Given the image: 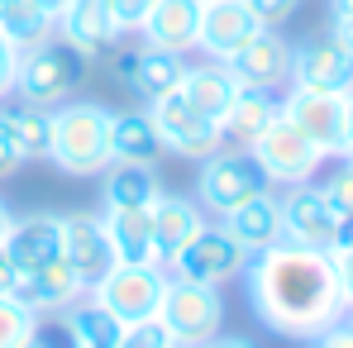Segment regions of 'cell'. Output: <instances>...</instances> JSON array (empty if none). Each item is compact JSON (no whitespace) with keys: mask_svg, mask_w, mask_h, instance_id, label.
I'll list each match as a JSON object with an SVG mask.
<instances>
[{"mask_svg":"<svg viewBox=\"0 0 353 348\" xmlns=\"http://www.w3.org/2000/svg\"><path fill=\"white\" fill-rule=\"evenodd\" d=\"M243 287H248L253 315L282 339L310 344L320 329H330L334 320L349 315L330 253L292 243V238H277L272 248L253 253L248 272H243Z\"/></svg>","mask_w":353,"mask_h":348,"instance_id":"cell-1","label":"cell"},{"mask_svg":"<svg viewBox=\"0 0 353 348\" xmlns=\"http://www.w3.org/2000/svg\"><path fill=\"white\" fill-rule=\"evenodd\" d=\"M110 119L115 110H105L101 101H62L48 110V163L67 176H101L115 153H110Z\"/></svg>","mask_w":353,"mask_h":348,"instance_id":"cell-2","label":"cell"},{"mask_svg":"<svg viewBox=\"0 0 353 348\" xmlns=\"http://www.w3.org/2000/svg\"><path fill=\"white\" fill-rule=\"evenodd\" d=\"M263 191H272V181L258 167V158L248 148H230V143L220 153H210L196 176V205L215 220H225L230 210H239L243 201H253Z\"/></svg>","mask_w":353,"mask_h":348,"instance_id":"cell-3","label":"cell"},{"mask_svg":"<svg viewBox=\"0 0 353 348\" xmlns=\"http://www.w3.org/2000/svg\"><path fill=\"white\" fill-rule=\"evenodd\" d=\"M168 291V267L163 263H115L101 282H91L86 300H96L105 315H115L119 325H139L153 320Z\"/></svg>","mask_w":353,"mask_h":348,"instance_id":"cell-4","label":"cell"},{"mask_svg":"<svg viewBox=\"0 0 353 348\" xmlns=\"http://www.w3.org/2000/svg\"><path fill=\"white\" fill-rule=\"evenodd\" d=\"M158 320L168 325L176 344H210L220 329H225V296L210 282H186L168 272V291H163V305H158Z\"/></svg>","mask_w":353,"mask_h":348,"instance_id":"cell-5","label":"cell"},{"mask_svg":"<svg viewBox=\"0 0 353 348\" xmlns=\"http://www.w3.org/2000/svg\"><path fill=\"white\" fill-rule=\"evenodd\" d=\"M81 67L86 62L77 58L62 39H48L39 48H29L19 58V76H14V96L24 105H39V110H53L62 101H72L77 81H81Z\"/></svg>","mask_w":353,"mask_h":348,"instance_id":"cell-6","label":"cell"},{"mask_svg":"<svg viewBox=\"0 0 353 348\" xmlns=\"http://www.w3.org/2000/svg\"><path fill=\"white\" fill-rule=\"evenodd\" d=\"M143 115H148V124H153V134H158L163 153H176V158H186V163H205L210 153H220V148H225L220 124H215V119H205L201 110H191V105L181 101V91L148 101V105H143Z\"/></svg>","mask_w":353,"mask_h":348,"instance_id":"cell-7","label":"cell"},{"mask_svg":"<svg viewBox=\"0 0 353 348\" xmlns=\"http://www.w3.org/2000/svg\"><path fill=\"white\" fill-rule=\"evenodd\" d=\"M248 153L258 158V167L268 172V181L272 186H301V181H315V172L330 163L301 129H296L292 119L277 110V119L248 143Z\"/></svg>","mask_w":353,"mask_h":348,"instance_id":"cell-8","label":"cell"},{"mask_svg":"<svg viewBox=\"0 0 353 348\" xmlns=\"http://www.w3.org/2000/svg\"><path fill=\"white\" fill-rule=\"evenodd\" d=\"M248 258H253V253H248L243 243H234L220 225H215V229L205 225V229L196 234V238H191V243L172 258V263H168V272H172V277H186V282L225 287V282H234V277L248 272Z\"/></svg>","mask_w":353,"mask_h":348,"instance_id":"cell-9","label":"cell"},{"mask_svg":"<svg viewBox=\"0 0 353 348\" xmlns=\"http://www.w3.org/2000/svg\"><path fill=\"white\" fill-rule=\"evenodd\" d=\"M277 110L292 119L325 158H344V96L339 91H301V86H287V96L277 101Z\"/></svg>","mask_w":353,"mask_h":348,"instance_id":"cell-10","label":"cell"},{"mask_svg":"<svg viewBox=\"0 0 353 348\" xmlns=\"http://www.w3.org/2000/svg\"><path fill=\"white\" fill-rule=\"evenodd\" d=\"M119 19L110 0H67V10L58 14V39L77 53L81 62H96L101 53H110L119 43Z\"/></svg>","mask_w":353,"mask_h":348,"instance_id":"cell-11","label":"cell"},{"mask_svg":"<svg viewBox=\"0 0 353 348\" xmlns=\"http://www.w3.org/2000/svg\"><path fill=\"white\" fill-rule=\"evenodd\" d=\"M225 67L239 86H253V91L292 86V43L282 39V29H258Z\"/></svg>","mask_w":353,"mask_h":348,"instance_id":"cell-12","label":"cell"},{"mask_svg":"<svg viewBox=\"0 0 353 348\" xmlns=\"http://www.w3.org/2000/svg\"><path fill=\"white\" fill-rule=\"evenodd\" d=\"M292 86L301 91H353V53L344 43L325 39H305L292 43Z\"/></svg>","mask_w":353,"mask_h":348,"instance_id":"cell-13","label":"cell"},{"mask_svg":"<svg viewBox=\"0 0 353 348\" xmlns=\"http://www.w3.org/2000/svg\"><path fill=\"white\" fill-rule=\"evenodd\" d=\"M334 205L325 201V191L315 181H301V186H287L282 196V238L292 243H305V248H334Z\"/></svg>","mask_w":353,"mask_h":348,"instance_id":"cell-14","label":"cell"},{"mask_svg":"<svg viewBox=\"0 0 353 348\" xmlns=\"http://www.w3.org/2000/svg\"><path fill=\"white\" fill-rule=\"evenodd\" d=\"M258 29L263 24L253 19L248 0H205L201 5V39H196V48L210 62H230Z\"/></svg>","mask_w":353,"mask_h":348,"instance_id":"cell-15","label":"cell"},{"mask_svg":"<svg viewBox=\"0 0 353 348\" xmlns=\"http://www.w3.org/2000/svg\"><path fill=\"white\" fill-rule=\"evenodd\" d=\"M14 296L43 320V315H62V310H72V305L86 296V282H81V272H77L67 258H53V263H43L39 272H19Z\"/></svg>","mask_w":353,"mask_h":348,"instance_id":"cell-16","label":"cell"},{"mask_svg":"<svg viewBox=\"0 0 353 348\" xmlns=\"http://www.w3.org/2000/svg\"><path fill=\"white\" fill-rule=\"evenodd\" d=\"M201 5L205 0H153V10L139 19V39L148 48H168V53H191L201 39Z\"/></svg>","mask_w":353,"mask_h":348,"instance_id":"cell-17","label":"cell"},{"mask_svg":"<svg viewBox=\"0 0 353 348\" xmlns=\"http://www.w3.org/2000/svg\"><path fill=\"white\" fill-rule=\"evenodd\" d=\"M181 72H186V53H168V48H134V53H119V76L124 86L148 105L158 96H172L181 86Z\"/></svg>","mask_w":353,"mask_h":348,"instance_id":"cell-18","label":"cell"},{"mask_svg":"<svg viewBox=\"0 0 353 348\" xmlns=\"http://www.w3.org/2000/svg\"><path fill=\"white\" fill-rule=\"evenodd\" d=\"M62 258L81 272V282L91 291V282H101L110 267H115V253H110V238L101 229V215H62Z\"/></svg>","mask_w":353,"mask_h":348,"instance_id":"cell-19","label":"cell"},{"mask_svg":"<svg viewBox=\"0 0 353 348\" xmlns=\"http://www.w3.org/2000/svg\"><path fill=\"white\" fill-rule=\"evenodd\" d=\"M101 229L110 238L115 263H158V238H153V210L148 205H105Z\"/></svg>","mask_w":353,"mask_h":348,"instance_id":"cell-20","label":"cell"},{"mask_svg":"<svg viewBox=\"0 0 353 348\" xmlns=\"http://www.w3.org/2000/svg\"><path fill=\"white\" fill-rule=\"evenodd\" d=\"M5 253L14 272H39L43 263L62 258V215H24L5 234Z\"/></svg>","mask_w":353,"mask_h":348,"instance_id":"cell-21","label":"cell"},{"mask_svg":"<svg viewBox=\"0 0 353 348\" xmlns=\"http://www.w3.org/2000/svg\"><path fill=\"white\" fill-rule=\"evenodd\" d=\"M153 238H158V263L168 267L176 253L196 238V234L205 229V210L196 205V201H186V196H153Z\"/></svg>","mask_w":353,"mask_h":348,"instance_id":"cell-22","label":"cell"},{"mask_svg":"<svg viewBox=\"0 0 353 348\" xmlns=\"http://www.w3.org/2000/svg\"><path fill=\"white\" fill-rule=\"evenodd\" d=\"M176 91H181V101H186L191 110H201L205 119H215V124H220L225 110H230V101L239 96V81L230 76V67H225V62H210V58H205V62H196V67L186 62V72H181V86H176Z\"/></svg>","mask_w":353,"mask_h":348,"instance_id":"cell-23","label":"cell"},{"mask_svg":"<svg viewBox=\"0 0 353 348\" xmlns=\"http://www.w3.org/2000/svg\"><path fill=\"white\" fill-rule=\"evenodd\" d=\"M220 229L230 234L234 243H243L248 253H263V248H272L282 238V201L272 191H263V196L243 201L239 210H230L220 220Z\"/></svg>","mask_w":353,"mask_h":348,"instance_id":"cell-24","label":"cell"},{"mask_svg":"<svg viewBox=\"0 0 353 348\" xmlns=\"http://www.w3.org/2000/svg\"><path fill=\"white\" fill-rule=\"evenodd\" d=\"M272 119H277V96H272V91L239 86V96L230 101V110H225V119H220V134H225L230 148H248Z\"/></svg>","mask_w":353,"mask_h":348,"instance_id":"cell-25","label":"cell"},{"mask_svg":"<svg viewBox=\"0 0 353 348\" xmlns=\"http://www.w3.org/2000/svg\"><path fill=\"white\" fill-rule=\"evenodd\" d=\"M62 329H67L72 348H119V339H124V325L86 296L72 310H62Z\"/></svg>","mask_w":353,"mask_h":348,"instance_id":"cell-26","label":"cell"},{"mask_svg":"<svg viewBox=\"0 0 353 348\" xmlns=\"http://www.w3.org/2000/svg\"><path fill=\"white\" fill-rule=\"evenodd\" d=\"M0 34L19 53H29V48L48 43V39H58V19L43 14L34 0H0Z\"/></svg>","mask_w":353,"mask_h":348,"instance_id":"cell-27","label":"cell"},{"mask_svg":"<svg viewBox=\"0 0 353 348\" xmlns=\"http://www.w3.org/2000/svg\"><path fill=\"white\" fill-rule=\"evenodd\" d=\"M110 153H115V163H158L163 143H158V134H153L143 110H115V119H110Z\"/></svg>","mask_w":353,"mask_h":348,"instance_id":"cell-28","label":"cell"},{"mask_svg":"<svg viewBox=\"0 0 353 348\" xmlns=\"http://www.w3.org/2000/svg\"><path fill=\"white\" fill-rule=\"evenodd\" d=\"M105 205H153L158 176L148 163H110L105 167Z\"/></svg>","mask_w":353,"mask_h":348,"instance_id":"cell-29","label":"cell"},{"mask_svg":"<svg viewBox=\"0 0 353 348\" xmlns=\"http://www.w3.org/2000/svg\"><path fill=\"white\" fill-rule=\"evenodd\" d=\"M10 119V134H14V143H19V153L24 158H48V134H53V124H48V110H39V105H14V110H5Z\"/></svg>","mask_w":353,"mask_h":348,"instance_id":"cell-30","label":"cell"},{"mask_svg":"<svg viewBox=\"0 0 353 348\" xmlns=\"http://www.w3.org/2000/svg\"><path fill=\"white\" fill-rule=\"evenodd\" d=\"M34 329H39V315H34L14 291L0 296V348H19Z\"/></svg>","mask_w":353,"mask_h":348,"instance_id":"cell-31","label":"cell"},{"mask_svg":"<svg viewBox=\"0 0 353 348\" xmlns=\"http://www.w3.org/2000/svg\"><path fill=\"white\" fill-rule=\"evenodd\" d=\"M320 191H325V201L334 205V215H353V163L349 158H339V167L320 181Z\"/></svg>","mask_w":353,"mask_h":348,"instance_id":"cell-32","label":"cell"},{"mask_svg":"<svg viewBox=\"0 0 353 348\" xmlns=\"http://www.w3.org/2000/svg\"><path fill=\"white\" fill-rule=\"evenodd\" d=\"M176 339L168 334V325L153 315V320H139V325H129L124 329V339H119V348H172Z\"/></svg>","mask_w":353,"mask_h":348,"instance_id":"cell-33","label":"cell"},{"mask_svg":"<svg viewBox=\"0 0 353 348\" xmlns=\"http://www.w3.org/2000/svg\"><path fill=\"white\" fill-rule=\"evenodd\" d=\"M296 5H301V0H248V10H253V19H258L263 29H282L296 14Z\"/></svg>","mask_w":353,"mask_h":348,"instance_id":"cell-34","label":"cell"},{"mask_svg":"<svg viewBox=\"0 0 353 348\" xmlns=\"http://www.w3.org/2000/svg\"><path fill=\"white\" fill-rule=\"evenodd\" d=\"M24 163H29V158L19 153V143H14V134H10V119H5V110H0V181H10Z\"/></svg>","mask_w":353,"mask_h":348,"instance_id":"cell-35","label":"cell"},{"mask_svg":"<svg viewBox=\"0 0 353 348\" xmlns=\"http://www.w3.org/2000/svg\"><path fill=\"white\" fill-rule=\"evenodd\" d=\"M19 58H24V53H19V48H14V43H10V39L0 34V101H5V96L14 91V76H19Z\"/></svg>","mask_w":353,"mask_h":348,"instance_id":"cell-36","label":"cell"},{"mask_svg":"<svg viewBox=\"0 0 353 348\" xmlns=\"http://www.w3.org/2000/svg\"><path fill=\"white\" fill-rule=\"evenodd\" d=\"M330 263H334V277H339V296L353 310V248H330Z\"/></svg>","mask_w":353,"mask_h":348,"instance_id":"cell-37","label":"cell"},{"mask_svg":"<svg viewBox=\"0 0 353 348\" xmlns=\"http://www.w3.org/2000/svg\"><path fill=\"white\" fill-rule=\"evenodd\" d=\"M310 348H353V320H349V315L334 320L330 329H320V334L310 339Z\"/></svg>","mask_w":353,"mask_h":348,"instance_id":"cell-38","label":"cell"},{"mask_svg":"<svg viewBox=\"0 0 353 348\" xmlns=\"http://www.w3.org/2000/svg\"><path fill=\"white\" fill-rule=\"evenodd\" d=\"M115 5V19H119V29L129 34V29H139V19L153 10V0H110Z\"/></svg>","mask_w":353,"mask_h":348,"instance_id":"cell-39","label":"cell"},{"mask_svg":"<svg viewBox=\"0 0 353 348\" xmlns=\"http://www.w3.org/2000/svg\"><path fill=\"white\" fill-rule=\"evenodd\" d=\"M19 348H72V339H67V329L62 334H53V329H43V320H39V329L24 339Z\"/></svg>","mask_w":353,"mask_h":348,"instance_id":"cell-40","label":"cell"},{"mask_svg":"<svg viewBox=\"0 0 353 348\" xmlns=\"http://www.w3.org/2000/svg\"><path fill=\"white\" fill-rule=\"evenodd\" d=\"M330 39H334V43H344V48L353 53V14H344V19H330Z\"/></svg>","mask_w":353,"mask_h":348,"instance_id":"cell-41","label":"cell"},{"mask_svg":"<svg viewBox=\"0 0 353 348\" xmlns=\"http://www.w3.org/2000/svg\"><path fill=\"white\" fill-rule=\"evenodd\" d=\"M19 282V272H14V263H10V253H5V243H0V296H10Z\"/></svg>","mask_w":353,"mask_h":348,"instance_id":"cell-42","label":"cell"},{"mask_svg":"<svg viewBox=\"0 0 353 348\" xmlns=\"http://www.w3.org/2000/svg\"><path fill=\"white\" fill-rule=\"evenodd\" d=\"M344 158H353V91H344Z\"/></svg>","mask_w":353,"mask_h":348,"instance_id":"cell-43","label":"cell"},{"mask_svg":"<svg viewBox=\"0 0 353 348\" xmlns=\"http://www.w3.org/2000/svg\"><path fill=\"white\" fill-rule=\"evenodd\" d=\"M201 348H258L253 339H243V334H215L210 344H201Z\"/></svg>","mask_w":353,"mask_h":348,"instance_id":"cell-44","label":"cell"},{"mask_svg":"<svg viewBox=\"0 0 353 348\" xmlns=\"http://www.w3.org/2000/svg\"><path fill=\"white\" fill-rule=\"evenodd\" d=\"M334 248H353V215H339V225H334Z\"/></svg>","mask_w":353,"mask_h":348,"instance_id":"cell-45","label":"cell"},{"mask_svg":"<svg viewBox=\"0 0 353 348\" xmlns=\"http://www.w3.org/2000/svg\"><path fill=\"white\" fill-rule=\"evenodd\" d=\"M10 225H14V210L0 201V243H5V234H10Z\"/></svg>","mask_w":353,"mask_h":348,"instance_id":"cell-46","label":"cell"},{"mask_svg":"<svg viewBox=\"0 0 353 348\" xmlns=\"http://www.w3.org/2000/svg\"><path fill=\"white\" fill-rule=\"evenodd\" d=\"M34 5H39V10H43V14H53V19H58L62 10H67V0H34Z\"/></svg>","mask_w":353,"mask_h":348,"instance_id":"cell-47","label":"cell"},{"mask_svg":"<svg viewBox=\"0 0 353 348\" xmlns=\"http://www.w3.org/2000/svg\"><path fill=\"white\" fill-rule=\"evenodd\" d=\"M172 348H191V344H172Z\"/></svg>","mask_w":353,"mask_h":348,"instance_id":"cell-48","label":"cell"},{"mask_svg":"<svg viewBox=\"0 0 353 348\" xmlns=\"http://www.w3.org/2000/svg\"><path fill=\"white\" fill-rule=\"evenodd\" d=\"M349 320H353V310H349Z\"/></svg>","mask_w":353,"mask_h":348,"instance_id":"cell-49","label":"cell"},{"mask_svg":"<svg viewBox=\"0 0 353 348\" xmlns=\"http://www.w3.org/2000/svg\"><path fill=\"white\" fill-rule=\"evenodd\" d=\"M349 163H353V158H349Z\"/></svg>","mask_w":353,"mask_h":348,"instance_id":"cell-50","label":"cell"}]
</instances>
